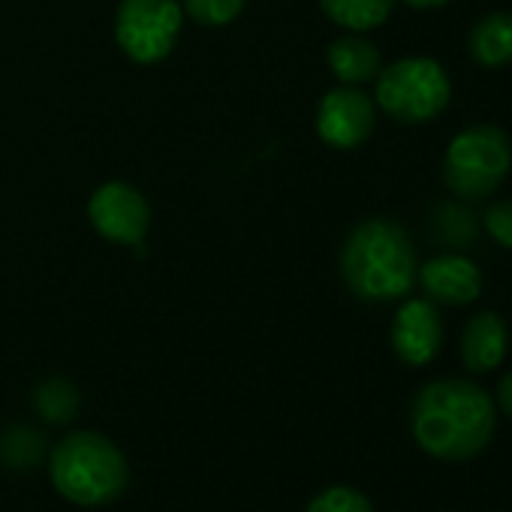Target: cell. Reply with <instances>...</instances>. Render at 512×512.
Returning a JSON list of instances; mask_svg holds the SVG:
<instances>
[{"instance_id":"4fadbf2b","label":"cell","mask_w":512,"mask_h":512,"mask_svg":"<svg viewBox=\"0 0 512 512\" xmlns=\"http://www.w3.org/2000/svg\"><path fill=\"white\" fill-rule=\"evenodd\" d=\"M467 52L479 67L512 64V13H488L470 28Z\"/></svg>"},{"instance_id":"2e32d148","label":"cell","mask_w":512,"mask_h":512,"mask_svg":"<svg viewBox=\"0 0 512 512\" xmlns=\"http://www.w3.org/2000/svg\"><path fill=\"white\" fill-rule=\"evenodd\" d=\"M43 434L28 425H13L0 434V464L31 467L43 455Z\"/></svg>"},{"instance_id":"e0dca14e","label":"cell","mask_w":512,"mask_h":512,"mask_svg":"<svg viewBox=\"0 0 512 512\" xmlns=\"http://www.w3.org/2000/svg\"><path fill=\"white\" fill-rule=\"evenodd\" d=\"M434 232L446 247H467L470 238H476V220L461 205H437L434 208Z\"/></svg>"},{"instance_id":"7c38bea8","label":"cell","mask_w":512,"mask_h":512,"mask_svg":"<svg viewBox=\"0 0 512 512\" xmlns=\"http://www.w3.org/2000/svg\"><path fill=\"white\" fill-rule=\"evenodd\" d=\"M326 61H329V70L332 76L341 82V85H368L380 76L383 70V61H380V49L362 37V34H347V37H338L329 52H326Z\"/></svg>"},{"instance_id":"30bf717a","label":"cell","mask_w":512,"mask_h":512,"mask_svg":"<svg viewBox=\"0 0 512 512\" xmlns=\"http://www.w3.org/2000/svg\"><path fill=\"white\" fill-rule=\"evenodd\" d=\"M425 296L440 305H470L482 293V272L464 253H440L416 272Z\"/></svg>"},{"instance_id":"5bb4252c","label":"cell","mask_w":512,"mask_h":512,"mask_svg":"<svg viewBox=\"0 0 512 512\" xmlns=\"http://www.w3.org/2000/svg\"><path fill=\"white\" fill-rule=\"evenodd\" d=\"M395 0H320V10L350 34H365L380 28L392 16Z\"/></svg>"},{"instance_id":"8992f818","label":"cell","mask_w":512,"mask_h":512,"mask_svg":"<svg viewBox=\"0 0 512 512\" xmlns=\"http://www.w3.org/2000/svg\"><path fill=\"white\" fill-rule=\"evenodd\" d=\"M184 28L178 0H121L115 43L133 64H160L172 55Z\"/></svg>"},{"instance_id":"3957f363","label":"cell","mask_w":512,"mask_h":512,"mask_svg":"<svg viewBox=\"0 0 512 512\" xmlns=\"http://www.w3.org/2000/svg\"><path fill=\"white\" fill-rule=\"evenodd\" d=\"M49 473L58 494L76 506H106L130 485L124 449L100 431H70L49 455Z\"/></svg>"},{"instance_id":"5b68a950","label":"cell","mask_w":512,"mask_h":512,"mask_svg":"<svg viewBox=\"0 0 512 512\" xmlns=\"http://www.w3.org/2000/svg\"><path fill=\"white\" fill-rule=\"evenodd\" d=\"M452 97V82L434 58H401L377 76V106L398 124L437 118Z\"/></svg>"},{"instance_id":"8fae6325","label":"cell","mask_w":512,"mask_h":512,"mask_svg":"<svg viewBox=\"0 0 512 512\" xmlns=\"http://www.w3.org/2000/svg\"><path fill=\"white\" fill-rule=\"evenodd\" d=\"M509 347V332L503 317L494 311H479L467 320L461 332V362L470 374H488L494 371Z\"/></svg>"},{"instance_id":"ac0fdd59","label":"cell","mask_w":512,"mask_h":512,"mask_svg":"<svg viewBox=\"0 0 512 512\" xmlns=\"http://www.w3.org/2000/svg\"><path fill=\"white\" fill-rule=\"evenodd\" d=\"M244 4L247 0H181V10L202 28H223L241 16Z\"/></svg>"},{"instance_id":"ffe728a7","label":"cell","mask_w":512,"mask_h":512,"mask_svg":"<svg viewBox=\"0 0 512 512\" xmlns=\"http://www.w3.org/2000/svg\"><path fill=\"white\" fill-rule=\"evenodd\" d=\"M485 229L500 247L512 250V199H500L485 211Z\"/></svg>"},{"instance_id":"9c48e42d","label":"cell","mask_w":512,"mask_h":512,"mask_svg":"<svg viewBox=\"0 0 512 512\" xmlns=\"http://www.w3.org/2000/svg\"><path fill=\"white\" fill-rule=\"evenodd\" d=\"M389 341H392L395 356L410 368H422V365L434 362V356L440 353V344H443V320H440V311L434 308V302L431 299H407L392 320Z\"/></svg>"},{"instance_id":"277c9868","label":"cell","mask_w":512,"mask_h":512,"mask_svg":"<svg viewBox=\"0 0 512 512\" xmlns=\"http://www.w3.org/2000/svg\"><path fill=\"white\" fill-rule=\"evenodd\" d=\"M509 166L512 145L506 133L494 124H473L449 142L443 157V181L458 199L476 202L503 184Z\"/></svg>"},{"instance_id":"7402d4cb","label":"cell","mask_w":512,"mask_h":512,"mask_svg":"<svg viewBox=\"0 0 512 512\" xmlns=\"http://www.w3.org/2000/svg\"><path fill=\"white\" fill-rule=\"evenodd\" d=\"M404 7H410V10H440V7H446L449 0H401Z\"/></svg>"},{"instance_id":"d6986e66","label":"cell","mask_w":512,"mask_h":512,"mask_svg":"<svg viewBox=\"0 0 512 512\" xmlns=\"http://www.w3.org/2000/svg\"><path fill=\"white\" fill-rule=\"evenodd\" d=\"M305 512H374V503L350 485H332L323 488L317 497H311Z\"/></svg>"},{"instance_id":"44dd1931","label":"cell","mask_w":512,"mask_h":512,"mask_svg":"<svg viewBox=\"0 0 512 512\" xmlns=\"http://www.w3.org/2000/svg\"><path fill=\"white\" fill-rule=\"evenodd\" d=\"M497 404L512 419V371L506 377H500V383H497Z\"/></svg>"},{"instance_id":"ba28073f","label":"cell","mask_w":512,"mask_h":512,"mask_svg":"<svg viewBox=\"0 0 512 512\" xmlns=\"http://www.w3.org/2000/svg\"><path fill=\"white\" fill-rule=\"evenodd\" d=\"M377 124V109L368 94L353 85L329 91L317 106V133L329 148L350 151L368 142Z\"/></svg>"},{"instance_id":"52a82bcc","label":"cell","mask_w":512,"mask_h":512,"mask_svg":"<svg viewBox=\"0 0 512 512\" xmlns=\"http://www.w3.org/2000/svg\"><path fill=\"white\" fill-rule=\"evenodd\" d=\"M88 220L106 241L142 244L151 229V205L133 184L106 181L91 193Z\"/></svg>"},{"instance_id":"9a60e30c","label":"cell","mask_w":512,"mask_h":512,"mask_svg":"<svg viewBox=\"0 0 512 512\" xmlns=\"http://www.w3.org/2000/svg\"><path fill=\"white\" fill-rule=\"evenodd\" d=\"M34 407L46 422L55 425H67L76 410H79V392L70 380L64 377H46L37 389H34Z\"/></svg>"},{"instance_id":"7a4b0ae2","label":"cell","mask_w":512,"mask_h":512,"mask_svg":"<svg viewBox=\"0 0 512 512\" xmlns=\"http://www.w3.org/2000/svg\"><path fill=\"white\" fill-rule=\"evenodd\" d=\"M416 247L410 235L386 217H368L341 247V278L362 302H398L416 284Z\"/></svg>"},{"instance_id":"6da1fadb","label":"cell","mask_w":512,"mask_h":512,"mask_svg":"<svg viewBox=\"0 0 512 512\" xmlns=\"http://www.w3.org/2000/svg\"><path fill=\"white\" fill-rule=\"evenodd\" d=\"M494 398L473 380H434L422 386L410 407L416 446L437 461H470L494 437Z\"/></svg>"}]
</instances>
